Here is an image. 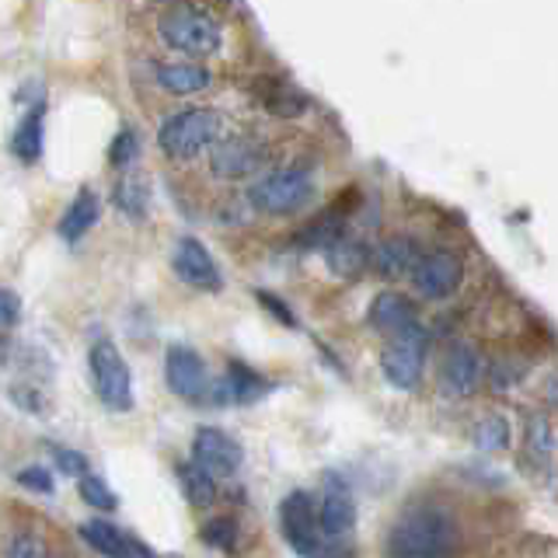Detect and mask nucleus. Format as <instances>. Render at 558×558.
<instances>
[{"label":"nucleus","mask_w":558,"mask_h":558,"mask_svg":"<svg viewBox=\"0 0 558 558\" xmlns=\"http://www.w3.org/2000/svg\"><path fill=\"white\" fill-rule=\"evenodd\" d=\"M279 531H283L287 545L301 555V558H322L325 537L318 527V502L304 488H293V493L279 502Z\"/></svg>","instance_id":"obj_6"},{"label":"nucleus","mask_w":558,"mask_h":558,"mask_svg":"<svg viewBox=\"0 0 558 558\" xmlns=\"http://www.w3.org/2000/svg\"><path fill=\"white\" fill-rule=\"evenodd\" d=\"M520 377H523V366H517V363L506 360V363H499L496 371H493V388H496V391H510Z\"/></svg>","instance_id":"obj_36"},{"label":"nucleus","mask_w":558,"mask_h":558,"mask_svg":"<svg viewBox=\"0 0 558 558\" xmlns=\"http://www.w3.org/2000/svg\"><path fill=\"white\" fill-rule=\"evenodd\" d=\"M266 144H258L255 136H227L214 150V174L217 179H248L262 165H266Z\"/></svg>","instance_id":"obj_12"},{"label":"nucleus","mask_w":558,"mask_h":558,"mask_svg":"<svg viewBox=\"0 0 558 558\" xmlns=\"http://www.w3.org/2000/svg\"><path fill=\"white\" fill-rule=\"evenodd\" d=\"M314 199V174L307 168H276L248 189V203L266 217H293Z\"/></svg>","instance_id":"obj_4"},{"label":"nucleus","mask_w":558,"mask_h":558,"mask_svg":"<svg viewBox=\"0 0 558 558\" xmlns=\"http://www.w3.org/2000/svg\"><path fill=\"white\" fill-rule=\"evenodd\" d=\"M154 77L171 95H199L214 84V74L199 63H157Z\"/></svg>","instance_id":"obj_20"},{"label":"nucleus","mask_w":558,"mask_h":558,"mask_svg":"<svg viewBox=\"0 0 558 558\" xmlns=\"http://www.w3.org/2000/svg\"><path fill=\"white\" fill-rule=\"evenodd\" d=\"M179 482H182V493L192 506H209L217 499V478H209L203 468H196L192 461L179 464Z\"/></svg>","instance_id":"obj_25"},{"label":"nucleus","mask_w":558,"mask_h":558,"mask_svg":"<svg viewBox=\"0 0 558 558\" xmlns=\"http://www.w3.org/2000/svg\"><path fill=\"white\" fill-rule=\"evenodd\" d=\"M203 541L209 548H217V551H238V541H241V531H238V523L234 520H227V517H220V520H209L206 527H203Z\"/></svg>","instance_id":"obj_28"},{"label":"nucleus","mask_w":558,"mask_h":558,"mask_svg":"<svg viewBox=\"0 0 558 558\" xmlns=\"http://www.w3.org/2000/svg\"><path fill=\"white\" fill-rule=\"evenodd\" d=\"M272 391V384L262 377L252 366H244L241 360H231L227 363V377L220 388H214L209 401H234V405H255Z\"/></svg>","instance_id":"obj_15"},{"label":"nucleus","mask_w":558,"mask_h":558,"mask_svg":"<svg viewBox=\"0 0 558 558\" xmlns=\"http://www.w3.org/2000/svg\"><path fill=\"white\" fill-rule=\"evenodd\" d=\"M527 444H531V450H541V453H545V458L551 453L555 436H551V426L545 423V418H534V423L527 426Z\"/></svg>","instance_id":"obj_35"},{"label":"nucleus","mask_w":558,"mask_h":558,"mask_svg":"<svg viewBox=\"0 0 558 558\" xmlns=\"http://www.w3.org/2000/svg\"><path fill=\"white\" fill-rule=\"evenodd\" d=\"M77 488H81V499H84L87 506H95V510H101V513H112L116 506H119L116 493H112V488L105 485L98 475H84V478H77Z\"/></svg>","instance_id":"obj_29"},{"label":"nucleus","mask_w":558,"mask_h":558,"mask_svg":"<svg viewBox=\"0 0 558 558\" xmlns=\"http://www.w3.org/2000/svg\"><path fill=\"white\" fill-rule=\"evenodd\" d=\"M244 461V447L220 426H199L192 436V464L203 468L209 478L234 475Z\"/></svg>","instance_id":"obj_9"},{"label":"nucleus","mask_w":558,"mask_h":558,"mask_svg":"<svg viewBox=\"0 0 558 558\" xmlns=\"http://www.w3.org/2000/svg\"><path fill=\"white\" fill-rule=\"evenodd\" d=\"M8 558H46V545L35 534H17L8 548Z\"/></svg>","instance_id":"obj_33"},{"label":"nucleus","mask_w":558,"mask_h":558,"mask_svg":"<svg viewBox=\"0 0 558 558\" xmlns=\"http://www.w3.org/2000/svg\"><path fill=\"white\" fill-rule=\"evenodd\" d=\"M112 206L119 214H126L130 220H144L150 209V182L144 174L126 171L122 179L112 185Z\"/></svg>","instance_id":"obj_24"},{"label":"nucleus","mask_w":558,"mask_h":558,"mask_svg":"<svg viewBox=\"0 0 558 558\" xmlns=\"http://www.w3.org/2000/svg\"><path fill=\"white\" fill-rule=\"evenodd\" d=\"M475 444L485 453H499L510 447V423H506V415H485L475 426Z\"/></svg>","instance_id":"obj_26"},{"label":"nucleus","mask_w":558,"mask_h":558,"mask_svg":"<svg viewBox=\"0 0 558 558\" xmlns=\"http://www.w3.org/2000/svg\"><path fill=\"white\" fill-rule=\"evenodd\" d=\"M322 255H325L328 272H331V276H342V279L360 276V272L366 269V262L374 258L371 244H366L363 238H356V234H342V238H336Z\"/></svg>","instance_id":"obj_17"},{"label":"nucleus","mask_w":558,"mask_h":558,"mask_svg":"<svg viewBox=\"0 0 558 558\" xmlns=\"http://www.w3.org/2000/svg\"><path fill=\"white\" fill-rule=\"evenodd\" d=\"M258 98L279 119H301L311 109V98L301 92V87L290 84V81H279V77H262Z\"/></svg>","instance_id":"obj_18"},{"label":"nucleus","mask_w":558,"mask_h":558,"mask_svg":"<svg viewBox=\"0 0 558 558\" xmlns=\"http://www.w3.org/2000/svg\"><path fill=\"white\" fill-rule=\"evenodd\" d=\"M380 371L391 388L415 391L418 380H423V371H426V328L412 325L405 331H398V336L384 345Z\"/></svg>","instance_id":"obj_7"},{"label":"nucleus","mask_w":558,"mask_h":558,"mask_svg":"<svg viewBox=\"0 0 558 558\" xmlns=\"http://www.w3.org/2000/svg\"><path fill=\"white\" fill-rule=\"evenodd\" d=\"M322 537H345L356 527V499L339 475H325V493L318 499Z\"/></svg>","instance_id":"obj_13"},{"label":"nucleus","mask_w":558,"mask_h":558,"mask_svg":"<svg viewBox=\"0 0 558 558\" xmlns=\"http://www.w3.org/2000/svg\"><path fill=\"white\" fill-rule=\"evenodd\" d=\"M171 266H174V276L192 290H206V293L223 290L217 258L209 255V248L199 238H179V244H174V252H171Z\"/></svg>","instance_id":"obj_11"},{"label":"nucleus","mask_w":558,"mask_h":558,"mask_svg":"<svg viewBox=\"0 0 558 558\" xmlns=\"http://www.w3.org/2000/svg\"><path fill=\"white\" fill-rule=\"evenodd\" d=\"M98 217H101V199L95 196L92 189H81L77 196L70 199L66 214L60 217V238L66 244H77L98 223Z\"/></svg>","instance_id":"obj_19"},{"label":"nucleus","mask_w":558,"mask_h":558,"mask_svg":"<svg viewBox=\"0 0 558 558\" xmlns=\"http://www.w3.org/2000/svg\"><path fill=\"white\" fill-rule=\"evenodd\" d=\"M11 398H14V401H17V405H22V409L35 412V415H39V412H46V398H43L39 391H35V388H14V391H11Z\"/></svg>","instance_id":"obj_37"},{"label":"nucleus","mask_w":558,"mask_h":558,"mask_svg":"<svg viewBox=\"0 0 558 558\" xmlns=\"http://www.w3.org/2000/svg\"><path fill=\"white\" fill-rule=\"evenodd\" d=\"M371 325L380 331V336H398V331H405L412 325H418L415 318V304L409 301V296H401L395 290H384L374 296L371 304Z\"/></svg>","instance_id":"obj_16"},{"label":"nucleus","mask_w":558,"mask_h":558,"mask_svg":"<svg viewBox=\"0 0 558 558\" xmlns=\"http://www.w3.org/2000/svg\"><path fill=\"white\" fill-rule=\"evenodd\" d=\"M412 279H415V290L423 293L426 301H447V296L458 293L464 283V262L453 252L418 255Z\"/></svg>","instance_id":"obj_10"},{"label":"nucleus","mask_w":558,"mask_h":558,"mask_svg":"<svg viewBox=\"0 0 558 558\" xmlns=\"http://www.w3.org/2000/svg\"><path fill=\"white\" fill-rule=\"evenodd\" d=\"M458 555V523L433 502H415L401 513L391 531L384 558H453Z\"/></svg>","instance_id":"obj_1"},{"label":"nucleus","mask_w":558,"mask_h":558,"mask_svg":"<svg viewBox=\"0 0 558 558\" xmlns=\"http://www.w3.org/2000/svg\"><path fill=\"white\" fill-rule=\"evenodd\" d=\"M165 384L182 401H209V395H214L206 360L192 345H171L165 353Z\"/></svg>","instance_id":"obj_8"},{"label":"nucleus","mask_w":558,"mask_h":558,"mask_svg":"<svg viewBox=\"0 0 558 558\" xmlns=\"http://www.w3.org/2000/svg\"><path fill=\"white\" fill-rule=\"evenodd\" d=\"M17 485L28 488V493H39V496H52V471L39 468V464H32V468H22L17 471Z\"/></svg>","instance_id":"obj_31"},{"label":"nucleus","mask_w":558,"mask_h":558,"mask_svg":"<svg viewBox=\"0 0 558 558\" xmlns=\"http://www.w3.org/2000/svg\"><path fill=\"white\" fill-rule=\"evenodd\" d=\"M43 136H46V105H32L28 116L22 119V126L14 130V140H11V150L17 161L25 165H35L43 157Z\"/></svg>","instance_id":"obj_22"},{"label":"nucleus","mask_w":558,"mask_h":558,"mask_svg":"<svg viewBox=\"0 0 558 558\" xmlns=\"http://www.w3.org/2000/svg\"><path fill=\"white\" fill-rule=\"evenodd\" d=\"M482 374H485V366H482L478 349L471 342H453L444 360L440 388H444V395H453V398H471L478 391Z\"/></svg>","instance_id":"obj_14"},{"label":"nucleus","mask_w":558,"mask_h":558,"mask_svg":"<svg viewBox=\"0 0 558 558\" xmlns=\"http://www.w3.org/2000/svg\"><path fill=\"white\" fill-rule=\"evenodd\" d=\"M322 558H353V555H345V551H342V555H339V551H325Z\"/></svg>","instance_id":"obj_38"},{"label":"nucleus","mask_w":558,"mask_h":558,"mask_svg":"<svg viewBox=\"0 0 558 558\" xmlns=\"http://www.w3.org/2000/svg\"><path fill=\"white\" fill-rule=\"evenodd\" d=\"M255 301H258L262 307H266L276 322H283L287 328H296V325H301V322H296V314L290 311V304H287V301H279L276 293H269V290H255Z\"/></svg>","instance_id":"obj_32"},{"label":"nucleus","mask_w":558,"mask_h":558,"mask_svg":"<svg viewBox=\"0 0 558 558\" xmlns=\"http://www.w3.org/2000/svg\"><path fill=\"white\" fill-rule=\"evenodd\" d=\"M81 537L101 558H136L133 555V537H126L109 520H87V523H81Z\"/></svg>","instance_id":"obj_23"},{"label":"nucleus","mask_w":558,"mask_h":558,"mask_svg":"<svg viewBox=\"0 0 558 558\" xmlns=\"http://www.w3.org/2000/svg\"><path fill=\"white\" fill-rule=\"evenodd\" d=\"M87 366H92L95 395L109 412H130L133 409V374L130 363L122 360L119 345L112 339H98L87 353Z\"/></svg>","instance_id":"obj_5"},{"label":"nucleus","mask_w":558,"mask_h":558,"mask_svg":"<svg viewBox=\"0 0 558 558\" xmlns=\"http://www.w3.org/2000/svg\"><path fill=\"white\" fill-rule=\"evenodd\" d=\"M223 133V116L217 109H185L174 112L157 130V144L174 161H192L203 150L217 147Z\"/></svg>","instance_id":"obj_2"},{"label":"nucleus","mask_w":558,"mask_h":558,"mask_svg":"<svg viewBox=\"0 0 558 558\" xmlns=\"http://www.w3.org/2000/svg\"><path fill=\"white\" fill-rule=\"evenodd\" d=\"M17 318H22V296L8 287H0V328L17 325Z\"/></svg>","instance_id":"obj_34"},{"label":"nucleus","mask_w":558,"mask_h":558,"mask_svg":"<svg viewBox=\"0 0 558 558\" xmlns=\"http://www.w3.org/2000/svg\"><path fill=\"white\" fill-rule=\"evenodd\" d=\"M136 161H140V136L133 126H122L109 144V165L119 171H130Z\"/></svg>","instance_id":"obj_27"},{"label":"nucleus","mask_w":558,"mask_h":558,"mask_svg":"<svg viewBox=\"0 0 558 558\" xmlns=\"http://www.w3.org/2000/svg\"><path fill=\"white\" fill-rule=\"evenodd\" d=\"M374 266L384 279H405L412 276L415 262H418V248L412 238H388L380 244V248L374 252Z\"/></svg>","instance_id":"obj_21"},{"label":"nucleus","mask_w":558,"mask_h":558,"mask_svg":"<svg viewBox=\"0 0 558 558\" xmlns=\"http://www.w3.org/2000/svg\"><path fill=\"white\" fill-rule=\"evenodd\" d=\"M49 458H52V464H57L66 478H84V475H92V464H87V458H84L81 450H70V447L49 444Z\"/></svg>","instance_id":"obj_30"},{"label":"nucleus","mask_w":558,"mask_h":558,"mask_svg":"<svg viewBox=\"0 0 558 558\" xmlns=\"http://www.w3.org/2000/svg\"><path fill=\"white\" fill-rule=\"evenodd\" d=\"M157 35H161L165 46L189 52V57H214L223 46V32L217 17L189 4L165 11L161 22H157Z\"/></svg>","instance_id":"obj_3"}]
</instances>
